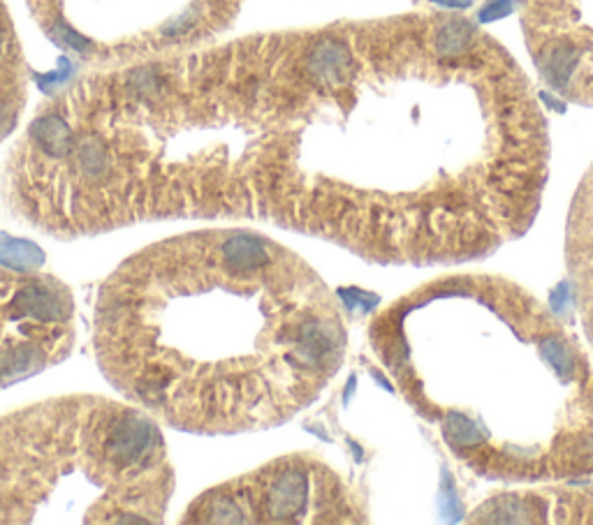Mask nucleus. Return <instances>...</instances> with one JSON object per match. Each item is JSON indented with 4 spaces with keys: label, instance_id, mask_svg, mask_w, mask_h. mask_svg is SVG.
<instances>
[{
    "label": "nucleus",
    "instance_id": "obj_6",
    "mask_svg": "<svg viewBox=\"0 0 593 525\" xmlns=\"http://www.w3.org/2000/svg\"><path fill=\"white\" fill-rule=\"evenodd\" d=\"M5 44H7L5 30H3V26H0V56H3V51H5Z\"/></svg>",
    "mask_w": 593,
    "mask_h": 525
},
{
    "label": "nucleus",
    "instance_id": "obj_1",
    "mask_svg": "<svg viewBox=\"0 0 593 525\" xmlns=\"http://www.w3.org/2000/svg\"><path fill=\"white\" fill-rule=\"evenodd\" d=\"M95 352L114 389L158 421L230 435L311 405L344 361L345 326L296 253L218 227L154 243L105 280Z\"/></svg>",
    "mask_w": 593,
    "mask_h": 525
},
{
    "label": "nucleus",
    "instance_id": "obj_3",
    "mask_svg": "<svg viewBox=\"0 0 593 525\" xmlns=\"http://www.w3.org/2000/svg\"><path fill=\"white\" fill-rule=\"evenodd\" d=\"M336 479L313 460L285 456L207 490L188 509L190 523H322L344 521Z\"/></svg>",
    "mask_w": 593,
    "mask_h": 525
},
{
    "label": "nucleus",
    "instance_id": "obj_5",
    "mask_svg": "<svg viewBox=\"0 0 593 525\" xmlns=\"http://www.w3.org/2000/svg\"><path fill=\"white\" fill-rule=\"evenodd\" d=\"M473 35L475 30L469 21H462V19H447V21H443V24L436 28V33H433V49H436V56H443V59H457V56H462V53L470 47Z\"/></svg>",
    "mask_w": 593,
    "mask_h": 525
},
{
    "label": "nucleus",
    "instance_id": "obj_7",
    "mask_svg": "<svg viewBox=\"0 0 593 525\" xmlns=\"http://www.w3.org/2000/svg\"><path fill=\"white\" fill-rule=\"evenodd\" d=\"M445 3H450V5H466L470 0H445Z\"/></svg>",
    "mask_w": 593,
    "mask_h": 525
},
{
    "label": "nucleus",
    "instance_id": "obj_2",
    "mask_svg": "<svg viewBox=\"0 0 593 525\" xmlns=\"http://www.w3.org/2000/svg\"><path fill=\"white\" fill-rule=\"evenodd\" d=\"M174 474L158 419L67 396L0 417V523H158Z\"/></svg>",
    "mask_w": 593,
    "mask_h": 525
},
{
    "label": "nucleus",
    "instance_id": "obj_4",
    "mask_svg": "<svg viewBox=\"0 0 593 525\" xmlns=\"http://www.w3.org/2000/svg\"><path fill=\"white\" fill-rule=\"evenodd\" d=\"M352 74H355L352 51L341 37H318L304 53V77L315 89H341L351 82Z\"/></svg>",
    "mask_w": 593,
    "mask_h": 525
}]
</instances>
